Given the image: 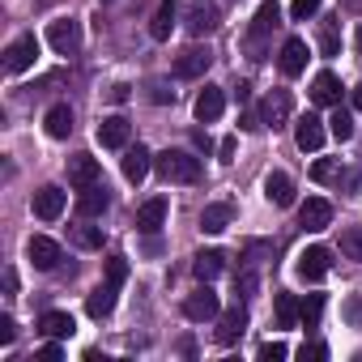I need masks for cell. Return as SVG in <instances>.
<instances>
[{"label":"cell","mask_w":362,"mask_h":362,"mask_svg":"<svg viewBox=\"0 0 362 362\" xmlns=\"http://www.w3.org/2000/svg\"><path fill=\"white\" fill-rule=\"evenodd\" d=\"M153 166L166 184H197L201 179V158L188 153V149H166V153L153 158Z\"/></svg>","instance_id":"obj_1"},{"label":"cell","mask_w":362,"mask_h":362,"mask_svg":"<svg viewBox=\"0 0 362 362\" xmlns=\"http://www.w3.org/2000/svg\"><path fill=\"white\" fill-rule=\"evenodd\" d=\"M277 22H281L277 0H264V5L256 9V18H252V35H247V52H252V60H264V39L277 30Z\"/></svg>","instance_id":"obj_2"},{"label":"cell","mask_w":362,"mask_h":362,"mask_svg":"<svg viewBox=\"0 0 362 362\" xmlns=\"http://www.w3.org/2000/svg\"><path fill=\"white\" fill-rule=\"evenodd\" d=\"M47 43L56 47V56H77V47H81V22L56 18V22L47 26Z\"/></svg>","instance_id":"obj_3"},{"label":"cell","mask_w":362,"mask_h":362,"mask_svg":"<svg viewBox=\"0 0 362 362\" xmlns=\"http://www.w3.org/2000/svg\"><path fill=\"white\" fill-rule=\"evenodd\" d=\"M35 56H39V39L35 35H18L9 47H5V73H26V69H35Z\"/></svg>","instance_id":"obj_4"},{"label":"cell","mask_w":362,"mask_h":362,"mask_svg":"<svg viewBox=\"0 0 362 362\" xmlns=\"http://www.w3.org/2000/svg\"><path fill=\"white\" fill-rule=\"evenodd\" d=\"M184 315H188V320H197V324H205V320H218V315H222V303H218V294L209 290V281L184 298Z\"/></svg>","instance_id":"obj_5"},{"label":"cell","mask_w":362,"mask_h":362,"mask_svg":"<svg viewBox=\"0 0 362 362\" xmlns=\"http://www.w3.org/2000/svg\"><path fill=\"white\" fill-rule=\"evenodd\" d=\"M324 136H328V128H324L320 115H298V119H294V141H298L303 153H315V149L324 145Z\"/></svg>","instance_id":"obj_6"},{"label":"cell","mask_w":362,"mask_h":362,"mask_svg":"<svg viewBox=\"0 0 362 362\" xmlns=\"http://www.w3.org/2000/svg\"><path fill=\"white\" fill-rule=\"evenodd\" d=\"M103 179V166H98V158H90V153H73L69 158V184L81 192V188H90V184H98Z\"/></svg>","instance_id":"obj_7"},{"label":"cell","mask_w":362,"mask_h":362,"mask_svg":"<svg viewBox=\"0 0 362 362\" xmlns=\"http://www.w3.org/2000/svg\"><path fill=\"white\" fill-rule=\"evenodd\" d=\"M328 269H332V252H328V247H307V252L298 256V277H303V281H324Z\"/></svg>","instance_id":"obj_8"},{"label":"cell","mask_w":362,"mask_h":362,"mask_svg":"<svg viewBox=\"0 0 362 362\" xmlns=\"http://www.w3.org/2000/svg\"><path fill=\"white\" fill-rule=\"evenodd\" d=\"M209 64H214V52H209V47H188L184 56L175 60V77H184V81L205 77V73H209Z\"/></svg>","instance_id":"obj_9"},{"label":"cell","mask_w":362,"mask_h":362,"mask_svg":"<svg viewBox=\"0 0 362 362\" xmlns=\"http://www.w3.org/2000/svg\"><path fill=\"white\" fill-rule=\"evenodd\" d=\"M328 222H332V205L324 197H307L298 209V226L303 230H328Z\"/></svg>","instance_id":"obj_10"},{"label":"cell","mask_w":362,"mask_h":362,"mask_svg":"<svg viewBox=\"0 0 362 362\" xmlns=\"http://www.w3.org/2000/svg\"><path fill=\"white\" fill-rule=\"evenodd\" d=\"M26 256H30V264H35V269L52 273V269L60 264V243H56V239H47V235H35V239L26 243Z\"/></svg>","instance_id":"obj_11"},{"label":"cell","mask_w":362,"mask_h":362,"mask_svg":"<svg viewBox=\"0 0 362 362\" xmlns=\"http://www.w3.org/2000/svg\"><path fill=\"white\" fill-rule=\"evenodd\" d=\"M290 90H269L264 94V103H260V119L264 124H273V128H281L286 119H290Z\"/></svg>","instance_id":"obj_12"},{"label":"cell","mask_w":362,"mask_h":362,"mask_svg":"<svg viewBox=\"0 0 362 362\" xmlns=\"http://www.w3.org/2000/svg\"><path fill=\"white\" fill-rule=\"evenodd\" d=\"M128 136H132V124H128L124 115H107V119L98 124V145H103V149H124Z\"/></svg>","instance_id":"obj_13"},{"label":"cell","mask_w":362,"mask_h":362,"mask_svg":"<svg viewBox=\"0 0 362 362\" xmlns=\"http://www.w3.org/2000/svg\"><path fill=\"white\" fill-rule=\"evenodd\" d=\"M243 332H247V307H239V303H235L230 311H222V315H218V341H222V345H235Z\"/></svg>","instance_id":"obj_14"},{"label":"cell","mask_w":362,"mask_h":362,"mask_svg":"<svg viewBox=\"0 0 362 362\" xmlns=\"http://www.w3.org/2000/svg\"><path fill=\"white\" fill-rule=\"evenodd\" d=\"M307 43L303 39H286V47H281V60H277V69H281V77H303V69H307Z\"/></svg>","instance_id":"obj_15"},{"label":"cell","mask_w":362,"mask_h":362,"mask_svg":"<svg viewBox=\"0 0 362 362\" xmlns=\"http://www.w3.org/2000/svg\"><path fill=\"white\" fill-rule=\"evenodd\" d=\"M107 205H111V197L103 188V179H98V184H90V188H81V197H77V214L81 218H103Z\"/></svg>","instance_id":"obj_16"},{"label":"cell","mask_w":362,"mask_h":362,"mask_svg":"<svg viewBox=\"0 0 362 362\" xmlns=\"http://www.w3.org/2000/svg\"><path fill=\"white\" fill-rule=\"evenodd\" d=\"M115 294H119V286H115V281L94 286V290H90V298H86V311H90L94 320H107V315L115 311Z\"/></svg>","instance_id":"obj_17"},{"label":"cell","mask_w":362,"mask_h":362,"mask_svg":"<svg viewBox=\"0 0 362 362\" xmlns=\"http://www.w3.org/2000/svg\"><path fill=\"white\" fill-rule=\"evenodd\" d=\"M149 166H153V153L145 145L124 149V179H128V184H141V179L149 175Z\"/></svg>","instance_id":"obj_18"},{"label":"cell","mask_w":362,"mask_h":362,"mask_svg":"<svg viewBox=\"0 0 362 362\" xmlns=\"http://www.w3.org/2000/svg\"><path fill=\"white\" fill-rule=\"evenodd\" d=\"M264 197H269L277 209H290V205H294V179L281 175V170H273V175L264 179Z\"/></svg>","instance_id":"obj_19"},{"label":"cell","mask_w":362,"mask_h":362,"mask_svg":"<svg viewBox=\"0 0 362 362\" xmlns=\"http://www.w3.org/2000/svg\"><path fill=\"white\" fill-rule=\"evenodd\" d=\"M222 111H226V94H222L218 86H205V90L197 94V119H201V124H214Z\"/></svg>","instance_id":"obj_20"},{"label":"cell","mask_w":362,"mask_h":362,"mask_svg":"<svg viewBox=\"0 0 362 362\" xmlns=\"http://www.w3.org/2000/svg\"><path fill=\"white\" fill-rule=\"evenodd\" d=\"M162 222H166V201H162V197H153V201H145V205L136 209V230H141V235H158Z\"/></svg>","instance_id":"obj_21"},{"label":"cell","mask_w":362,"mask_h":362,"mask_svg":"<svg viewBox=\"0 0 362 362\" xmlns=\"http://www.w3.org/2000/svg\"><path fill=\"white\" fill-rule=\"evenodd\" d=\"M230 222H235V209H230L226 201H214V205L201 209V230H205V235H222Z\"/></svg>","instance_id":"obj_22"},{"label":"cell","mask_w":362,"mask_h":362,"mask_svg":"<svg viewBox=\"0 0 362 362\" xmlns=\"http://www.w3.org/2000/svg\"><path fill=\"white\" fill-rule=\"evenodd\" d=\"M60 214H64V192H60V188H39V192H35V218L56 222Z\"/></svg>","instance_id":"obj_23"},{"label":"cell","mask_w":362,"mask_h":362,"mask_svg":"<svg viewBox=\"0 0 362 362\" xmlns=\"http://www.w3.org/2000/svg\"><path fill=\"white\" fill-rule=\"evenodd\" d=\"M311 98H315L320 107H337V103H341V81H337L332 73H320V77L311 81Z\"/></svg>","instance_id":"obj_24"},{"label":"cell","mask_w":362,"mask_h":362,"mask_svg":"<svg viewBox=\"0 0 362 362\" xmlns=\"http://www.w3.org/2000/svg\"><path fill=\"white\" fill-rule=\"evenodd\" d=\"M73 328H77V324H73L69 311H43V320H39V332H43V337H56V341H60V337H73Z\"/></svg>","instance_id":"obj_25"},{"label":"cell","mask_w":362,"mask_h":362,"mask_svg":"<svg viewBox=\"0 0 362 362\" xmlns=\"http://www.w3.org/2000/svg\"><path fill=\"white\" fill-rule=\"evenodd\" d=\"M175 18H179V9H175V0H162L158 5V13H153V22H149V35L162 43V39H170V30H175Z\"/></svg>","instance_id":"obj_26"},{"label":"cell","mask_w":362,"mask_h":362,"mask_svg":"<svg viewBox=\"0 0 362 362\" xmlns=\"http://www.w3.org/2000/svg\"><path fill=\"white\" fill-rule=\"evenodd\" d=\"M222 269H226V256H222L218 247H209V252H201V256L192 260V273H197L201 281H214V277H218Z\"/></svg>","instance_id":"obj_27"},{"label":"cell","mask_w":362,"mask_h":362,"mask_svg":"<svg viewBox=\"0 0 362 362\" xmlns=\"http://www.w3.org/2000/svg\"><path fill=\"white\" fill-rule=\"evenodd\" d=\"M43 124H47V136L64 141V136L73 132V111H69V107L60 103V107H52V111H47V119H43Z\"/></svg>","instance_id":"obj_28"},{"label":"cell","mask_w":362,"mask_h":362,"mask_svg":"<svg viewBox=\"0 0 362 362\" xmlns=\"http://www.w3.org/2000/svg\"><path fill=\"white\" fill-rule=\"evenodd\" d=\"M328 132H332L337 141H349V136H354V115H349V111H345L341 103L332 107V119H328Z\"/></svg>","instance_id":"obj_29"},{"label":"cell","mask_w":362,"mask_h":362,"mask_svg":"<svg viewBox=\"0 0 362 362\" xmlns=\"http://www.w3.org/2000/svg\"><path fill=\"white\" fill-rule=\"evenodd\" d=\"M320 315H324V294H307V298L298 303V324L315 328V324H320Z\"/></svg>","instance_id":"obj_30"},{"label":"cell","mask_w":362,"mask_h":362,"mask_svg":"<svg viewBox=\"0 0 362 362\" xmlns=\"http://www.w3.org/2000/svg\"><path fill=\"white\" fill-rule=\"evenodd\" d=\"M294 324H298V298L277 294V328H294Z\"/></svg>","instance_id":"obj_31"},{"label":"cell","mask_w":362,"mask_h":362,"mask_svg":"<svg viewBox=\"0 0 362 362\" xmlns=\"http://www.w3.org/2000/svg\"><path fill=\"white\" fill-rule=\"evenodd\" d=\"M73 243H77L81 252H98V247H103V230H98V226H73Z\"/></svg>","instance_id":"obj_32"},{"label":"cell","mask_w":362,"mask_h":362,"mask_svg":"<svg viewBox=\"0 0 362 362\" xmlns=\"http://www.w3.org/2000/svg\"><path fill=\"white\" fill-rule=\"evenodd\" d=\"M341 256L345 260H362V226L341 230Z\"/></svg>","instance_id":"obj_33"},{"label":"cell","mask_w":362,"mask_h":362,"mask_svg":"<svg viewBox=\"0 0 362 362\" xmlns=\"http://www.w3.org/2000/svg\"><path fill=\"white\" fill-rule=\"evenodd\" d=\"M188 26H192V35H209V30L218 26V13H214V9H197Z\"/></svg>","instance_id":"obj_34"},{"label":"cell","mask_w":362,"mask_h":362,"mask_svg":"<svg viewBox=\"0 0 362 362\" xmlns=\"http://www.w3.org/2000/svg\"><path fill=\"white\" fill-rule=\"evenodd\" d=\"M341 175V166L332 162V158H320L315 166H311V179H315V184H328V179H337Z\"/></svg>","instance_id":"obj_35"},{"label":"cell","mask_w":362,"mask_h":362,"mask_svg":"<svg viewBox=\"0 0 362 362\" xmlns=\"http://www.w3.org/2000/svg\"><path fill=\"white\" fill-rule=\"evenodd\" d=\"M320 5H324V0H294V5H290V18H294V22H307V18L320 13Z\"/></svg>","instance_id":"obj_36"},{"label":"cell","mask_w":362,"mask_h":362,"mask_svg":"<svg viewBox=\"0 0 362 362\" xmlns=\"http://www.w3.org/2000/svg\"><path fill=\"white\" fill-rule=\"evenodd\" d=\"M124 277H128V260H124V256H111V260H107V281L124 286Z\"/></svg>","instance_id":"obj_37"},{"label":"cell","mask_w":362,"mask_h":362,"mask_svg":"<svg viewBox=\"0 0 362 362\" xmlns=\"http://www.w3.org/2000/svg\"><path fill=\"white\" fill-rule=\"evenodd\" d=\"M281 358H290V349H286L281 341H269V345H260V362H281Z\"/></svg>","instance_id":"obj_38"},{"label":"cell","mask_w":362,"mask_h":362,"mask_svg":"<svg viewBox=\"0 0 362 362\" xmlns=\"http://www.w3.org/2000/svg\"><path fill=\"white\" fill-rule=\"evenodd\" d=\"M298 358H303V362H324V358H328V345H320V341H307V345L298 349Z\"/></svg>","instance_id":"obj_39"},{"label":"cell","mask_w":362,"mask_h":362,"mask_svg":"<svg viewBox=\"0 0 362 362\" xmlns=\"http://www.w3.org/2000/svg\"><path fill=\"white\" fill-rule=\"evenodd\" d=\"M35 358H39V362H60V358H64V349L56 345V337H47V345H43Z\"/></svg>","instance_id":"obj_40"},{"label":"cell","mask_w":362,"mask_h":362,"mask_svg":"<svg viewBox=\"0 0 362 362\" xmlns=\"http://www.w3.org/2000/svg\"><path fill=\"white\" fill-rule=\"evenodd\" d=\"M239 128H243V132H260V128H264L260 111H243V115H239Z\"/></svg>","instance_id":"obj_41"},{"label":"cell","mask_w":362,"mask_h":362,"mask_svg":"<svg viewBox=\"0 0 362 362\" xmlns=\"http://www.w3.org/2000/svg\"><path fill=\"white\" fill-rule=\"evenodd\" d=\"M13 337H18V324H13V315H5L0 320V345H13Z\"/></svg>","instance_id":"obj_42"},{"label":"cell","mask_w":362,"mask_h":362,"mask_svg":"<svg viewBox=\"0 0 362 362\" xmlns=\"http://www.w3.org/2000/svg\"><path fill=\"white\" fill-rule=\"evenodd\" d=\"M320 47H324V56H337V47H341V39H337V30H324V39H320Z\"/></svg>","instance_id":"obj_43"},{"label":"cell","mask_w":362,"mask_h":362,"mask_svg":"<svg viewBox=\"0 0 362 362\" xmlns=\"http://www.w3.org/2000/svg\"><path fill=\"white\" fill-rule=\"evenodd\" d=\"M153 103H175V90H166V86H153V94H149Z\"/></svg>","instance_id":"obj_44"},{"label":"cell","mask_w":362,"mask_h":362,"mask_svg":"<svg viewBox=\"0 0 362 362\" xmlns=\"http://www.w3.org/2000/svg\"><path fill=\"white\" fill-rule=\"evenodd\" d=\"M230 158H235V136L222 141V162H230Z\"/></svg>","instance_id":"obj_45"},{"label":"cell","mask_w":362,"mask_h":362,"mask_svg":"<svg viewBox=\"0 0 362 362\" xmlns=\"http://www.w3.org/2000/svg\"><path fill=\"white\" fill-rule=\"evenodd\" d=\"M5 290L18 294V273H13V269H5Z\"/></svg>","instance_id":"obj_46"},{"label":"cell","mask_w":362,"mask_h":362,"mask_svg":"<svg viewBox=\"0 0 362 362\" xmlns=\"http://www.w3.org/2000/svg\"><path fill=\"white\" fill-rule=\"evenodd\" d=\"M354 107H358V111H362V81H358V86H354Z\"/></svg>","instance_id":"obj_47"},{"label":"cell","mask_w":362,"mask_h":362,"mask_svg":"<svg viewBox=\"0 0 362 362\" xmlns=\"http://www.w3.org/2000/svg\"><path fill=\"white\" fill-rule=\"evenodd\" d=\"M103 5H107V0H103Z\"/></svg>","instance_id":"obj_48"}]
</instances>
